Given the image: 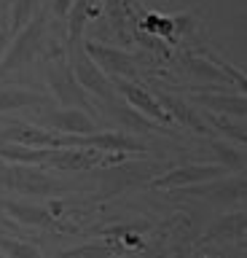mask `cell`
<instances>
[{
  "mask_svg": "<svg viewBox=\"0 0 247 258\" xmlns=\"http://www.w3.org/2000/svg\"><path fill=\"white\" fill-rule=\"evenodd\" d=\"M0 185L19 194H59L65 191V185L59 180H54L51 175L38 172V169L27 167V164H17V167H0Z\"/></svg>",
  "mask_w": 247,
  "mask_h": 258,
  "instance_id": "cell-1",
  "label": "cell"
},
{
  "mask_svg": "<svg viewBox=\"0 0 247 258\" xmlns=\"http://www.w3.org/2000/svg\"><path fill=\"white\" fill-rule=\"evenodd\" d=\"M46 76H49V86L54 89V94L62 100V105H84L86 108V97L81 92V84L73 76V68L67 64L65 54L54 51V56L49 59V68H46Z\"/></svg>",
  "mask_w": 247,
  "mask_h": 258,
  "instance_id": "cell-2",
  "label": "cell"
},
{
  "mask_svg": "<svg viewBox=\"0 0 247 258\" xmlns=\"http://www.w3.org/2000/svg\"><path fill=\"white\" fill-rule=\"evenodd\" d=\"M70 48H73V54H70V68H73L75 81L81 86H86L89 92H94L97 97H102V100L110 102L113 100V86H110V81L105 78V73L94 64V59L81 48V43L70 46Z\"/></svg>",
  "mask_w": 247,
  "mask_h": 258,
  "instance_id": "cell-3",
  "label": "cell"
},
{
  "mask_svg": "<svg viewBox=\"0 0 247 258\" xmlns=\"http://www.w3.org/2000/svg\"><path fill=\"white\" fill-rule=\"evenodd\" d=\"M43 27H46V19L43 16H35L27 27H22L19 38L14 40L6 51L3 62H0V73H9L19 64H25L27 59H33V54L38 51V43H41V35H43Z\"/></svg>",
  "mask_w": 247,
  "mask_h": 258,
  "instance_id": "cell-4",
  "label": "cell"
},
{
  "mask_svg": "<svg viewBox=\"0 0 247 258\" xmlns=\"http://www.w3.org/2000/svg\"><path fill=\"white\" fill-rule=\"evenodd\" d=\"M124 159V153H118V156H105V151H84V148H54L51 156L46 164L62 169V172H81V169H92L97 164H108V161H118Z\"/></svg>",
  "mask_w": 247,
  "mask_h": 258,
  "instance_id": "cell-5",
  "label": "cell"
},
{
  "mask_svg": "<svg viewBox=\"0 0 247 258\" xmlns=\"http://www.w3.org/2000/svg\"><path fill=\"white\" fill-rule=\"evenodd\" d=\"M226 167L220 164H188V167H178L172 172H164L161 177H156L150 183V188L161 191V188H183V185H194L202 180H212V177H223Z\"/></svg>",
  "mask_w": 247,
  "mask_h": 258,
  "instance_id": "cell-6",
  "label": "cell"
},
{
  "mask_svg": "<svg viewBox=\"0 0 247 258\" xmlns=\"http://www.w3.org/2000/svg\"><path fill=\"white\" fill-rule=\"evenodd\" d=\"M84 51L92 56L97 68H105L108 73H113V76H129V78L137 76V70H134L132 59H129V56H126L124 51H118V48L97 46V43H86Z\"/></svg>",
  "mask_w": 247,
  "mask_h": 258,
  "instance_id": "cell-7",
  "label": "cell"
},
{
  "mask_svg": "<svg viewBox=\"0 0 247 258\" xmlns=\"http://www.w3.org/2000/svg\"><path fill=\"white\" fill-rule=\"evenodd\" d=\"M116 86H118V92H121L126 100L132 102V108H137L140 113H145V116L156 118L158 124H170V121H172V116L161 108V105H158V100H156L153 94L145 92V89H140V86H134V84H126L124 78H118Z\"/></svg>",
  "mask_w": 247,
  "mask_h": 258,
  "instance_id": "cell-8",
  "label": "cell"
},
{
  "mask_svg": "<svg viewBox=\"0 0 247 258\" xmlns=\"http://www.w3.org/2000/svg\"><path fill=\"white\" fill-rule=\"evenodd\" d=\"M43 121L51 129H57V132H70V135H92L94 129H97L94 121L86 116V113L75 110V108H65L59 113H49Z\"/></svg>",
  "mask_w": 247,
  "mask_h": 258,
  "instance_id": "cell-9",
  "label": "cell"
},
{
  "mask_svg": "<svg viewBox=\"0 0 247 258\" xmlns=\"http://www.w3.org/2000/svg\"><path fill=\"white\" fill-rule=\"evenodd\" d=\"M86 145L105 153H126V151H145V145L140 140H134L129 135H118V132H105V135H86Z\"/></svg>",
  "mask_w": 247,
  "mask_h": 258,
  "instance_id": "cell-10",
  "label": "cell"
},
{
  "mask_svg": "<svg viewBox=\"0 0 247 258\" xmlns=\"http://www.w3.org/2000/svg\"><path fill=\"white\" fill-rule=\"evenodd\" d=\"M54 148H33V145L0 140V159L17 161V164H46Z\"/></svg>",
  "mask_w": 247,
  "mask_h": 258,
  "instance_id": "cell-11",
  "label": "cell"
},
{
  "mask_svg": "<svg viewBox=\"0 0 247 258\" xmlns=\"http://www.w3.org/2000/svg\"><path fill=\"white\" fill-rule=\"evenodd\" d=\"M3 210L9 213L17 223H25V226H46L51 221L49 210L46 207H38V205H30V202H3Z\"/></svg>",
  "mask_w": 247,
  "mask_h": 258,
  "instance_id": "cell-12",
  "label": "cell"
},
{
  "mask_svg": "<svg viewBox=\"0 0 247 258\" xmlns=\"http://www.w3.org/2000/svg\"><path fill=\"white\" fill-rule=\"evenodd\" d=\"M158 105H161V108H164L167 113H170V116L178 118L183 126H191L194 132L207 135V129H204V124H202V118H199L196 113L191 110L183 100H178V97H167V94H161V97H158Z\"/></svg>",
  "mask_w": 247,
  "mask_h": 258,
  "instance_id": "cell-13",
  "label": "cell"
},
{
  "mask_svg": "<svg viewBox=\"0 0 247 258\" xmlns=\"http://www.w3.org/2000/svg\"><path fill=\"white\" fill-rule=\"evenodd\" d=\"M43 97L27 89H0V113L3 110H17V108H33L41 105Z\"/></svg>",
  "mask_w": 247,
  "mask_h": 258,
  "instance_id": "cell-14",
  "label": "cell"
},
{
  "mask_svg": "<svg viewBox=\"0 0 247 258\" xmlns=\"http://www.w3.org/2000/svg\"><path fill=\"white\" fill-rule=\"evenodd\" d=\"M94 0H73V6H70V46H78L81 43V32H84V24H86V16H89V8H92Z\"/></svg>",
  "mask_w": 247,
  "mask_h": 258,
  "instance_id": "cell-15",
  "label": "cell"
},
{
  "mask_svg": "<svg viewBox=\"0 0 247 258\" xmlns=\"http://www.w3.org/2000/svg\"><path fill=\"white\" fill-rule=\"evenodd\" d=\"M116 250L108 245H81V247H70L65 253H59V258H110Z\"/></svg>",
  "mask_w": 247,
  "mask_h": 258,
  "instance_id": "cell-16",
  "label": "cell"
},
{
  "mask_svg": "<svg viewBox=\"0 0 247 258\" xmlns=\"http://www.w3.org/2000/svg\"><path fill=\"white\" fill-rule=\"evenodd\" d=\"M0 250H3L9 258H41L38 247L27 245V242H17V239H6L0 237Z\"/></svg>",
  "mask_w": 247,
  "mask_h": 258,
  "instance_id": "cell-17",
  "label": "cell"
},
{
  "mask_svg": "<svg viewBox=\"0 0 247 258\" xmlns=\"http://www.w3.org/2000/svg\"><path fill=\"white\" fill-rule=\"evenodd\" d=\"M210 121H212V126H218L223 135H228V137H231V140H236V143L247 145V129L236 126V124H231V121H228V118H223V116H210Z\"/></svg>",
  "mask_w": 247,
  "mask_h": 258,
  "instance_id": "cell-18",
  "label": "cell"
},
{
  "mask_svg": "<svg viewBox=\"0 0 247 258\" xmlns=\"http://www.w3.org/2000/svg\"><path fill=\"white\" fill-rule=\"evenodd\" d=\"M35 3H38V0H17V6H14V30L25 27V22L30 19Z\"/></svg>",
  "mask_w": 247,
  "mask_h": 258,
  "instance_id": "cell-19",
  "label": "cell"
},
{
  "mask_svg": "<svg viewBox=\"0 0 247 258\" xmlns=\"http://www.w3.org/2000/svg\"><path fill=\"white\" fill-rule=\"evenodd\" d=\"M186 64H188V70L199 73V76H207V78H218V81H226V76H223V73L212 70V64H207V62H199V59H194V56H186Z\"/></svg>",
  "mask_w": 247,
  "mask_h": 258,
  "instance_id": "cell-20",
  "label": "cell"
},
{
  "mask_svg": "<svg viewBox=\"0 0 247 258\" xmlns=\"http://www.w3.org/2000/svg\"><path fill=\"white\" fill-rule=\"evenodd\" d=\"M210 194H228V197H242V194H247V177H244V180H228V183H223V185H215Z\"/></svg>",
  "mask_w": 247,
  "mask_h": 258,
  "instance_id": "cell-21",
  "label": "cell"
},
{
  "mask_svg": "<svg viewBox=\"0 0 247 258\" xmlns=\"http://www.w3.org/2000/svg\"><path fill=\"white\" fill-rule=\"evenodd\" d=\"M70 6H73V0H54V14H57V16H67Z\"/></svg>",
  "mask_w": 247,
  "mask_h": 258,
  "instance_id": "cell-22",
  "label": "cell"
},
{
  "mask_svg": "<svg viewBox=\"0 0 247 258\" xmlns=\"http://www.w3.org/2000/svg\"><path fill=\"white\" fill-rule=\"evenodd\" d=\"M0 258H9V255H3V250H0Z\"/></svg>",
  "mask_w": 247,
  "mask_h": 258,
  "instance_id": "cell-23",
  "label": "cell"
}]
</instances>
